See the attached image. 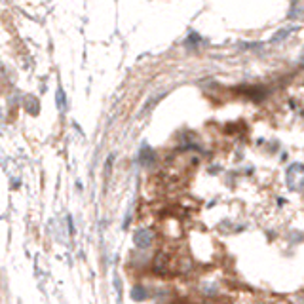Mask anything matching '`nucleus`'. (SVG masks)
<instances>
[{"label":"nucleus","instance_id":"7ed1b4c3","mask_svg":"<svg viewBox=\"0 0 304 304\" xmlns=\"http://www.w3.org/2000/svg\"><path fill=\"white\" fill-rule=\"evenodd\" d=\"M152 270H154L156 274H166V272L169 270V255L168 253H163V251L156 253L154 261H152Z\"/></svg>","mask_w":304,"mask_h":304},{"label":"nucleus","instance_id":"39448f33","mask_svg":"<svg viewBox=\"0 0 304 304\" xmlns=\"http://www.w3.org/2000/svg\"><path fill=\"white\" fill-rule=\"evenodd\" d=\"M131 298H133V300H145V298H147L145 287H143V285H135L133 291H131Z\"/></svg>","mask_w":304,"mask_h":304},{"label":"nucleus","instance_id":"f257e3e1","mask_svg":"<svg viewBox=\"0 0 304 304\" xmlns=\"http://www.w3.org/2000/svg\"><path fill=\"white\" fill-rule=\"evenodd\" d=\"M287 182L293 190H300L304 189V166L295 163L287 169Z\"/></svg>","mask_w":304,"mask_h":304},{"label":"nucleus","instance_id":"423d86ee","mask_svg":"<svg viewBox=\"0 0 304 304\" xmlns=\"http://www.w3.org/2000/svg\"><path fill=\"white\" fill-rule=\"evenodd\" d=\"M289 31H291V29H284L282 33H277L276 36H274V40H282V38H284V36H285L287 33H289Z\"/></svg>","mask_w":304,"mask_h":304},{"label":"nucleus","instance_id":"f03ea898","mask_svg":"<svg viewBox=\"0 0 304 304\" xmlns=\"http://www.w3.org/2000/svg\"><path fill=\"white\" fill-rule=\"evenodd\" d=\"M133 242L139 249H149L154 242V232L150 228H137L135 234H133Z\"/></svg>","mask_w":304,"mask_h":304},{"label":"nucleus","instance_id":"20e7f679","mask_svg":"<svg viewBox=\"0 0 304 304\" xmlns=\"http://www.w3.org/2000/svg\"><path fill=\"white\" fill-rule=\"evenodd\" d=\"M139 162L143 166H152V162H154V150H150L149 147H143L141 152H139Z\"/></svg>","mask_w":304,"mask_h":304}]
</instances>
